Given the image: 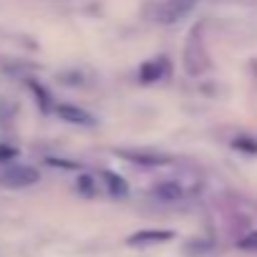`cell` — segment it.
<instances>
[{
	"label": "cell",
	"mask_w": 257,
	"mask_h": 257,
	"mask_svg": "<svg viewBox=\"0 0 257 257\" xmlns=\"http://www.w3.org/2000/svg\"><path fill=\"white\" fill-rule=\"evenodd\" d=\"M182 66L187 71V76L192 78H199L202 73H207L209 68V53H207V46L202 41V28H194L184 43V53H182Z\"/></svg>",
	"instance_id": "6da1fadb"
},
{
	"label": "cell",
	"mask_w": 257,
	"mask_h": 257,
	"mask_svg": "<svg viewBox=\"0 0 257 257\" xmlns=\"http://www.w3.org/2000/svg\"><path fill=\"white\" fill-rule=\"evenodd\" d=\"M197 3L199 0H162L152 11V21L159 26H174V23L184 21L197 8Z\"/></svg>",
	"instance_id": "7a4b0ae2"
},
{
	"label": "cell",
	"mask_w": 257,
	"mask_h": 257,
	"mask_svg": "<svg viewBox=\"0 0 257 257\" xmlns=\"http://www.w3.org/2000/svg\"><path fill=\"white\" fill-rule=\"evenodd\" d=\"M41 182V172L28 164H13L0 172V187L6 189H28Z\"/></svg>",
	"instance_id": "3957f363"
},
{
	"label": "cell",
	"mask_w": 257,
	"mask_h": 257,
	"mask_svg": "<svg viewBox=\"0 0 257 257\" xmlns=\"http://www.w3.org/2000/svg\"><path fill=\"white\" fill-rule=\"evenodd\" d=\"M149 194H152V199H157V202H162V204H174V202H182L189 192H187V187H184L182 182H177V179H162V182H157V184L149 189Z\"/></svg>",
	"instance_id": "277c9868"
},
{
	"label": "cell",
	"mask_w": 257,
	"mask_h": 257,
	"mask_svg": "<svg viewBox=\"0 0 257 257\" xmlns=\"http://www.w3.org/2000/svg\"><path fill=\"white\" fill-rule=\"evenodd\" d=\"M169 73H172V66H169V61H167L164 56L149 58V61H144V63L139 66V81H142L144 86L159 83V81H164Z\"/></svg>",
	"instance_id": "5b68a950"
},
{
	"label": "cell",
	"mask_w": 257,
	"mask_h": 257,
	"mask_svg": "<svg viewBox=\"0 0 257 257\" xmlns=\"http://www.w3.org/2000/svg\"><path fill=\"white\" fill-rule=\"evenodd\" d=\"M53 111H56V116H58L61 121H66V123H76V126H96V118H93L86 108H81V106H73V103H58V106H53Z\"/></svg>",
	"instance_id": "8992f818"
},
{
	"label": "cell",
	"mask_w": 257,
	"mask_h": 257,
	"mask_svg": "<svg viewBox=\"0 0 257 257\" xmlns=\"http://www.w3.org/2000/svg\"><path fill=\"white\" fill-rule=\"evenodd\" d=\"M169 239H174V232L172 229H139V232H134V234H128V244H159V242H169Z\"/></svg>",
	"instance_id": "52a82bcc"
},
{
	"label": "cell",
	"mask_w": 257,
	"mask_h": 257,
	"mask_svg": "<svg viewBox=\"0 0 257 257\" xmlns=\"http://www.w3.org/2000/svg\"><path fill=\"white\" fill-rule=\"evenodd\" d=\"M98 177H101V182H103V187H106V192H108L111 197H116V199H123V197H128V182H126L121 174L103 169Z\"/></svg>",
	"instance_id": "ba28073f"
},
{
	"label": "cell",
	"mask_w": 257,
	"mask_h": 257,
	"mask_svg": "<svg viewBox=\"0 0 257 257\" xmlns=\"http://www.w3.org/2000/svg\"><path fill=\"white\" fill-rule=\"evenodd\" d=\"M121 157L132 159L134 164H142V167H162V164H167L164 157H159V154H147V152H121Z\"/></svg>",
	"instance_id": "9c48e42d"
},
{
	"label": "cell",
	"mask_w": 257,
	"mask_h": 257,
	"mask_svg": "<svg viewBox=\"0 0 257 257\" xmlns=\"http://www.w3.org/2000/svg\"><path fill=\"white\" fill-rule=\"evenodd\" d=\"M76 192L83 197V199H93L98 197V182L91 177V174H81L76 179Z\"/></svg>",
	"instance_id": "30bf717a"
},
{
	"label": "cell",
	"mask_w": 257,
	"mask_h": 257,
	"mask_svg": "<svg viewBox=\"0 0 257 257\" xmlns=\"http://www.w3.org/2000/svg\"><path fill=\"white\" fill-rule=\"evenodd\" d=\"M28 86H31V88H33V93L41 98V108H43V111H51V96H48V91H46L41 83H36V81H31Z\"/></svg>",
	"instance_id": "8fae6325"
},
{
	"label": "cell",
	"mask_w": 257,
	"mask_h": 257,
	"mask_svg": "<svg viewBox=\"0 0 257 257\" xmlns=\"http://www.w3.org/2000/svg\"><path fill=\"white\" fill-rule=\"evenodd\" d=\"M237 244H239L242 249H247V252H257V232H247Z\"/></svg>",
	"instance_id": "7c38bea8"
},
{
	"label": "cell",
	"mask_w": 257,
	"mask_h": 257,
	"mask_svg": "<svg viewBox=\"0 0 257 257\" xmlns=\"http://www.w3.org/2000/svg\"><path fill=\"white\" fill-rule=\"evenodd\" d=\"M51 167H63V169H81V164L76 162H68V159H48Z\"/></svg>",
	"instance_id": "4fadbf2b"
},
{
	"label": "cell",
	"mask_w": 257,
	"mask_h": 257,
	"mask_svg": "<svg viewBox=\"0 0 257 257\" xmlns=\"http://www.w3.org/2000/svg\"><path fill=\"white\" fill-rule=\"evenodd\" d=\"M18 157V149H13V147H0V162H11V159H16Z\"/></svg>",
	"instance_id": "5bb4252c"
}]
</instances>
